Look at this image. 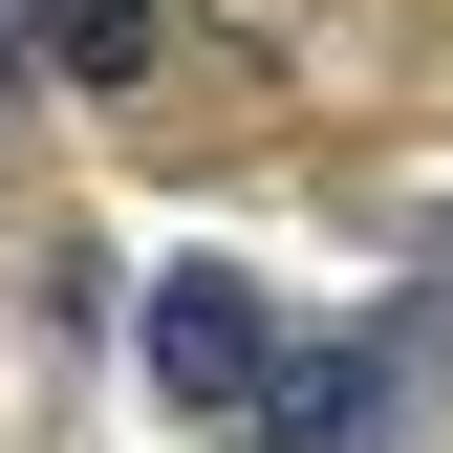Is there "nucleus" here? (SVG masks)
Returning <instances> with one entry per match:
<instances>
[{
    "label": "nucleus",
    "mask_w": 453,
    "mask_h": 453,
    "mask_svg": "<svg viewBox=\"0 0 453 453\" xmlns=\"http://www.w3.org/2000/svg\"><path fill=\"white\" fill-rule=\"evenodd\" d=\"M411 324H346V346H324V367H259V453H388V432H411Z\"/></svg>",
    "instance_id": "obj_1"
},
{
    "label": "nucleus",
    "mask_w": 453,
    "mask_h": 453,
    "mask_svg": "<svg viewBox=\"0 0 453 453\" xmlns=\"http://www.w3.org/2000/svg\"><path fill=\"white\" fill-rule=\"evenodd\" d=\"M259 346H280V324H259L238 259H173V280H151V388H173V411H259Z\"/></svg>",
    "instance_id": "obj_2"
},
{
    "label": "nucleus",
    "mask_w": 453,
    "mask_h": 453,
    "mask_svg": "<svg viewBox=\"0 0 453 453\" xmlns=\"http://www.w3.org/2000/svg\"><path fill=\"white\" fill-rule=\"evenodd\" d=\"M65 87H151V0H22Z\"/></svg>",
    "instance_id": "obj_3"
}]
</instances>
